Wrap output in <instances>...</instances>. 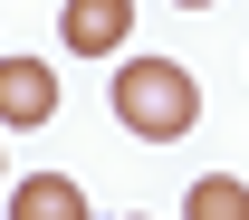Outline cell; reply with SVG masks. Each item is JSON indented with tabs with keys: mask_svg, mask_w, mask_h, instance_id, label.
Listing matches in <instances>:
<instances>
[{
	"mask_svg": "<svg viewBox=\"0 0 249 220\" xmlns=\"http://www.w3.org/2000/svg\"><path fill=\"white\" fill-rule=\"evenodd\" d=\"M106 96H115V125L144 134V144H182V134L201 125V86H192V67H173V58H124L115 77H106Z\"/></svg>",
	"mask_w": 249,
	"mask_h": 220,
	"instance_id": "1",
	"label": "cell"
},
{
	"mask_svg": "<svg viewBox=\"0 0 249 220\" xmlns=\"http://www.w3.org/2000/svg\"><path fill=\"white\" fill-rule=\"evenodd\" d=\"M58 38H67V58H115L124 38H134V0H67Z\"/></svg>",
	"mask_w": 249,
	"mask_h": 220,
	"instance_id": "2",
	"label": "cell"
},
{
	"mask_svg": "<svg viewBox=\"0 0 249 220\" xmlns=\"http://www.w3.org/2000/svg\"><path fill=\"white\" fill-rule=\"evenodd\" d=\"M48 115H58V77H48V67L38 58H0V125H48Z\"/></svg>",
	"mask_w": 249,
	"mask_h": 220,
	"instance_id": "3",
	"label": "cell"
},
{
	"mask_svg": "<svg viewBox=\"0 0 249 220\" xmlns=\"http://www.w3.org/2000/svg\"><path fill=\"white\" fill-rule=\"evenodd\" d=\"M10 220H87V191L67 172H29V182H10Z\"/></svg>",
	"mask_w": 249,
	"mask_h": 220,
	"instance_id": "4",
	"label": "cell"
},
{
	"mask_svg": "<svg viewBox=\"0 0 249 220\" xmlns=\"http://www.w3.org/2000/svg\"><path fill=\"white\" fill-rule=\"evenodd\" d=\"M182 220H249V182L240 172H201L192 201H182Z\"/></svg>",
	"mask_w": 249,
	"mask_h": 220,
	"instance_id": "5",
	"label": "cell"
},
{
	"mask_svg": "<svg viewBox=\"0 0 249 220\" xmlns=\"http://www.w3.org/2000/svg\"><path fill=\"white\" fill-rule=\"evenodd\" d=\"M182 10H211V0H182Z\"/></svg>",
	"mask_w": 249,
	"mask_h": 220,
	"instance_id": "6",
	"label": "cell"
},
{
	"mask_svg": "<svg viewBox=\"0 0 249 220\" xmlns=\"http://www.w3.org/2000/svg\"><path fill=\"white\" fill-rule=\"evenodd\" d=\"M0 182H10V163H0Z\"/></svg>",
	"mask_w": 249,
	"mask_h": 220,
	"instance_id": "7",
	"label": "cell"
},
{
	"mask_svg": "<svg viewBox=\"0 0 249 220\" xmlns=\"http://www.w3.org/2000/svg\"><path fill=\"white\" fill-rule=\"evenodd\" d=\"M124 220H144V211H124Z\"/></svg>",
	"mask_w": 249,
	"mask_h": 220,
	"instance_id": "8",
	"label": "cell"
}]
</instances>
